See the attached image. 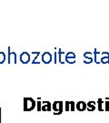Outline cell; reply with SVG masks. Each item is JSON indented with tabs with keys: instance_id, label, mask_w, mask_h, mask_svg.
<instances>
[{
	"instance_id": "cell-1",
	"label": "cell",
	"mask_w": 109,
	"mask_h": 123,
	"mask_svg": "<svg viewBox=\"0 0 109 123\" xmlns=\"http://www.w3.org/2000/svg\"><path fill=\"white\" fill-rule=\"evenodd\" d=\"M36 107V102L32 98H25L24 99V110L31 111Z\"/></svg>"
},
{
	"instance_id": "cell-2",
	"label": "cell",
	"mask_w": 109,
	"mask_h": 123,
	"mask_svg": "<svg viewBox=\"0 0 109 123\" xmlns=\"http://www.w3.org/2000/svg\"><path fill=\"white\" fill-rule=\"evenodd\" d=\"M52 109L54 115H61L64 111V101H54L52 103Z\"/></svg>"
},
{
	"instance_id": "cell-3",
	"label": "cell",
	"mask_w": 109,
	"mask_h": 123,
	"mask_svg": "<svg viewBox=\"0 0 109 123\" xmlns=\"http://www.w3.org/2000/svg\"><path fill=\"white\" fill-rule=\"evenodd\" d=\"M75 54L74 52H67L65 54V62L68 63V64H75Z\"/></svg>"
},
{
	"instance_id": "cell-4",
	"label": "cell",
	"mask_w": 109,
	"mask_h": 123,
	"mask_svg": "<svg viewBox=\"0 0 109 123\" xmlns=\"http://www.w3.org/2000/svg\"><path fill=\"white\" fill-rule=\"evenodd\" d=\"M41 59H42V62H44V64H50L53 60V56L50 52L46 51L42 54Z\"/></svg>"
},
{
	"instance_id": "cell-5",
	"label": "cell",
	"mask_w": 109,
	"mask_h": 123,
	"mask_svg": "<svg viewBox=\"0 0 109 123\" xmlns=\"http://www.w3.org/2000/svg\"><path fill=\"white\" fill-rule=\"evenodd\" d=\"M52 109V104L49 100H44L42 101V111H51Z\"/></svg>"
},
{
	"instance_id": "cell-6",
	"label": "cell",
	"mask_w": 109,
	"mask_h": 123,
	"mask_svg": "<svg viewBox=\"0 0 109 123\" xmlns=\"http://www.w3.org/2000/svg\"><path fill=\"white\" fill-rule=\"evenodd\" d=\"M93 61H94V59H93L92 52L84 53V63H85V64H91Z\"/></svg>"
},
{
	"instance_id": "cell-7",
	"label": "cell",
	"mask_w": 109,
	"mask_h": 123,
	"mask_svg": "<svg viewBox=\"0 0 109 123\" xmlns=\"http://www.w3.org/2000/svg\"><path fill=\"white\" fill-rule=\"evenodd\" d=\"M100 63H102V64H109V52L105 51V52L101 53Z\"/></svg>"
},
{
	"instance_id": "cell-8",
	"label": "cell",
	"mask_w": 109,
	"mask_h": 123,
	"mask_svg": "<svg viewBox=\"0 0 109 123\" xmlns=\"http://www.w3.org/2000/svg\"><path fill=\"white\" fill-rule=\"evenodd\" d=\"M20 61L23 64H27L30 61V54L27 52H23L20 55Z\"/></svg>"
},
{
	"instance_id": "cell-9",
	"label": "cell",
	"mask_w": 109,
	"mask_h": 123,
	"mask_svg": "<svg viewBox=\"0 0 109 123\" xmlns=\"http://www.w3.org/2000/svg\"><path fill=\"white\" fill-rule=\"evenodd\" d=\"M75 109H77L78 111H85L86 109V102L80 100L75 104Z\"/></svg>"
},
{
	"instance_id": "cell-10",
	"label": "cell",
	"mask_w": 109,
	"mask_h": 123,
	"mask_svg": "<svg viewBox=\"0 0 109 123\" xmlns=\"http://www.w3.org/2000/svg\"><path fill=\"white\" fill-rule=\"evenodd\" d=\"M96 109V102L95 100H89L86 103V109L88 111H94Z\"/></svg>"
},
{
	"instance_id": "cell-11",
	"label": "cell",
	"mask_w": 109,
	"mask_h": 123,
	"mask_svg": "<svg viewBox=\"0 0 109 123\" xmlns=\"http://www.w3.org/2000/svg\"><path fill=\"white\" fill-rule=\"evenodd\" d=\"M16 57H17L16 53H12L10 50H8V63H9V64L11 63V59H14V62H15V64L17 63V59H16Z\"/></svg>"
},
{
	"instance_id": "cell-12",
	"label": "cell",
	"mask_w": 109,
	"mask_h": 123,
	"mask_svg": "<svg viewBox=\"0 0 109 123\" xmlns=\"http://www.w3.org/2000/svg\"><path fill=\"white\" fill-rule=\"evenodd\" d=\"M104 103H105V101H104L102 99H98L97 100V103H96V105H97V109H98L99 111H104V108H103Z\"/></svg>"
},
{
	"instance_id": "cell-13",
	"label": "cell",
	"mask_w": 109,
	"mask_h": 123,
	"mask_svg": "<svg viewBox=\"0 0 109 123\" xmlns=\"http://www.w3.org/2000/svg\"><path fill=\"white\" fill-rule=\"evenodd\" d=\"M63 55H65V52H64L62 51V49H58V61H59V63H61V64H65V62H64L63 60H62V56Z\"/></svg>"
},
{
	"instance_id": "cell-14",
	"label": "cell",
	"mask_w": 109,
	"mask_h": 123,
	"mask_svg": "<svg viewBox=\"0 0 109 123\" xmlns=\"http://www.w3.org/2000/svg\"><path fill=\"white\" fill-rule=\"evenodd\" d=\"M94 55H95V63H96V64H100V61L98 60V56H99V55H101V53L99 52L96 48H95Z\"/></svg>"
},
{
	"instance_id": "cell-15",
	"label": "cell",
	"mask_w": 109,
	"mask_h": 123,
	"mask_svg": "<svg viewBox=\"0 0 109 123\" xmlns=\"http://www.w3.org/2000/svg\"><path fill=\"white\" fill-rule=\"evenodd\" d=\"M70 104V111H75V103L74 100H69Z\"/></svg>"
},
{
	"instance_id": "cell-16",
	"label": "cell",
	"mask_w": 109,
	"mask_h": 123,
	"mask_svg": "<svg viewBox=\"0 0 109 123\" xmlns=\"http://www.w3.org/2000/svg\"><path fill=\"white\" fill-rule=\"evenodd\" d=\"M6 60V55L4 52H0V64L4 63V61Z\"/></svg>"
},
{
	"instance_id": "cell-17",
	"label": "cell",
	"mask_w": 109,
	"mask_h": 123,
	"mask_svg": "<svg viewBox=\"0 0 109 123\" xmlns=\"http://www.w3.org/2000/svg\"><path fill=\"white\" fill-rule=\"evenodd\" d=\"M64 104H65V111H69L70 110V104H69V100H65V102H64Z\"/></svg>"
},
{
	"instance_id": "cell-18",
	"label": "cell",
	"mask_w": 109,
	"mask_h": 123,
	"mask_svg": "<svg viewBox=\"0 0 109 123\" xmlns=\"http://www.w3.org/2000/svg\"><path fill=\"white\" fill-rule=\"evenodd\" d=\"M32 54H34V55L36 56V57H35V59L33 60V62H32V63H33V64H40V63H37V62H36V59H37V58H38V56L40 55V52H32Z\"/></svg>"
},
{
	"instance_id": "cell-19",
	"label": "cell",
	"mask_w": 109,
	"mask_h": 123,
	"mask_svg": "<svg viewBox=\"0 0 109 123\" xmlns=\"http://www.w3.org/2000/svg\"><path fill=\"white\" fill-rule=\"evenodd\" d=\"M41 108H42V101L38 100L36 102V109H37V111H41Z\"/></svg>"
},
{
	"instance_id": "cell-20",
	"label": "cell",
	"mask_w": 109,
	"mask_h": 123,
	"mask_svg": "<svg viewBox=\"0 0 109 123\" xmlns=\"http://www.w3.org/2000/svg\"><path fill=\"white\" fill-rule=\"evenodd\" d=\"M104 110L109 111V100H105V109H104Z\"/></svg>"
},
{
	"instance_id": "cell-21",
	"label": "cell",
	"mask_w": 109,
	"mask_h": 123,
	"mask_svg": "<svg viewBox=\"0 0 109 123\" xmlns=\"http://www.w3.org/2000/svg\"><path fill=\"white\" fill-rule=\"evenodd\" d=\"M54 56H55V57H54V58H55V64H57V51L55 52Z\"/></svg>"
}]
</instances>
